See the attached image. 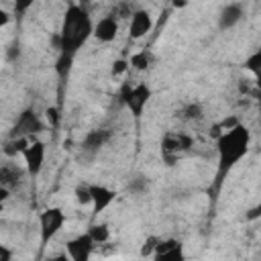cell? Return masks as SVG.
<instances>
[{
	"mask_svg": "<svg viewBox=\"0 0 261 261\" xmlns=\"http://www.w3.org/2000/svg\"><path fill=\"white\" fill-rule=\"evenodd\" d=\"M251 141V130L243 122L220 133L216 139V188H220L224 177L247 157Z\"/></svg>",
	"mask_w": 261,
	"mask_h": 261,
	"instance_id": "6da1fadb",
	"label": "cell"
},
{
	"mask_svg": "<svg viewBox=\"0 0 261 261\" xmlns=\"http://www.w3.org/2000/svg\"><path fill=\"white\" fill-rule=\"evenodd\" d=\"M94 20L90 16V12L82 6V4H67L63 18H61V27L59 33L55 35V45L59 49V53H67V55H75L90 37H94Z\"/></svg>",
	"mask_w": 261,
	"mask_h": 261,
	"instance_id": "7a4b0ae2",
	"label": "cell"
},
{
	"mask_svg": "<svg viewBox=\"0 0 261 261\" xmlns=\"http://www.w3.org/2000/svg\"><path fill=\"white\" fill-rule=\"evenodd\" d=\"M67 216L61 206H47L39 212V239L41 245L47 247L65 226Z\"/></svg>",
	"mask_w": 261,
	"mask_h": 261,
	"instance_id": "3957f363",
	"label": "cell"
},
{
	"mask_svg": "<svg viewBox=\"0 0 261 261\" xmlns=\"http://www.w3.org/2000/svg\"><path fill=\"white\" fill-rule=\"evenodd\" d=\"M192 147H194V139L184 130H167L161 137V155L169 165L181 155H186Z\"/></svg>",
	"mask_w": 261,
	"mask_h": 261,
	"instance_id": "277c9868",
	"label": "cell"
},
{
	"mask_svg": "<svg viewBox=\"0 0 261 261\" xmlns=\"http://www.w3.org/2000/svg\"><path fill=\"white\" fill-rule=\"evenodd\" d=\"M151 96H153L151 86L147 82H139L135 86L124 88V92H122V104L126 106V110L130 112L133 118H141L145 114V108L151 102Z\"/></svg>",
	"mask_w": 261,
	"mask_h": 261,
	"instance_id": "5b68a950",
	"label": "cell"
},
{
	"mask_svg": "<svg viewBox=\"0 0 261 261\" xmlns=\"http://www.w3.org/2000/svg\"><path fill=\"white\" fill-rule=\"evenodd\" d=\"M22 157V165H24V171L31 175V177H37L43 167H45V159H47V145L41 141V139H31V143L24 147V151L20 153Z\"/></svg>",
	"mask_w": 261,
	"mask_h": 261,
	"instance_id": "8992f818",
	"label": "cell"
},
{
	"mask_svg": "<svg viewBox=\"0 0 261 261\" xmlns=\"http://www.w3.org/2000/svg\"><path fill=\"white\" fill-rule=\"evenodd\" d=\"M41 130H43V120L39 118V114L33 108H27L16 116V122L12 126L10 137H29V139H33Z\"/></svg>",
	"mask_w": 261,
	"mask_h": 261,
	"instance_id": "52a82bcc",
	"label": "cell"
},
{
	"mask_svg": "<svg viewBox=\"0 0 261 261\" xmlns=\"http://www.w3.org/2000/svg\"><path fill=\"white\" fill-rule=\"evenodd\" d=\"M94 249H96V243L92 241L88 230L65 243V253L71 261H88L94 255Z\"/></svg>",
	"mask_w": 261,
	"mask_h": 261,
	"instance_id": "ba28073f",
	"label": "cell"
},
{
	"mask_svg": "<svg viewBox=\"0 0 261 261\" xmlns=\"http://www.w3.org/2000/svg\"><path fill=\"white\" fill-rule=\"evenodd\" d=\"M153 29V16L147 8H137L128 16V35L130 39H143Z\"/></svg>",
	"mask_w": 261,
	"mask_h": 261,
	"instance_id": "9c48e42d",
	"label": "cell"
},
{
	"mask_svg": "<svg viewBox=\"0 0 261 261\" xmlns=\"http://www.w3.org/2000/svg\"><path fill=\"white\" fill-rule=\"evenodd\" d=\"M90 192H92V210H94V214H102L116 200V190H112L104 184H90Z\"/></svg>",
	"mask_w": 261,
	"mask_h": 261,
	"instance_id": "30bf717a",
	"label": "cell"
},
{
	"mask_svg": "<svg viewBox=\"0 0 261 261\" xmlns=\"http://www.w3.org/2000/svg\"><path fill=\"white\" fill-rule=\"evenodd\" d=\"M243 16H245V6L241 2H228L218 12L216 24H218L220 31H230V29H234L243 20Z\"/></svg>",
	"mask_w": 261,
	"mask_h": 261,
	"instance_id": "8fae6325",
	"label": "cell"
},
{
	"mask_svg": "<svg viewBox=\"0 0 261 261\" xmlns=\"http://www.w3.org/2000/svg\"><path fill=\"white\" fill-rule=\"evenodd\" d=\"M118 37V18L114 14H106L94 24V39L100 43H112Z\"/></svg>",
	"mask_w": 261,
	"mask_h": 261,
	"instance_id": "7c38bea8",
	"label": "cell"
},
{
	"mask_svg": "<svg viewBox=\"0 0 261 261\" xmlns=\"http://www.w3.org/2000/svg\"><path fill=\"white\" fill-rule=\"evenodd\" d=\"M184 257V245L177 239H159L153 259L161 261V259H181Z\"/></svg>",
	"mask_w": 261,
	"mask_h": 261,
	"instance_id": "4fadbf2b",
	"label": "cell"
},
{
	"mask_svg": "<svg viewBox=\"0 0 261 261\" xmlns=\"http://www.w3.org/2000/svg\"><path fill=\"white\" fill-rule=\"evenodd\" d=\"M243 67H245V71H249V75H251L255 88L261 92V47L255 49V51H251V53L245 57Z\"/></svg>",
	"mask_w": 261,
	"mask_h": 261,
	"instance_id": "5bb4252c",
	"label": "cell"
},
{
	"mask_svg": "<svg viewBox=\"0 0 261 261\" xmlns=\"http://www.w3.org/2000/svg\"><path fill=\"white\" fill-rule=\"evenodd\" d=\"M153 53L149 49H141V51H135L130 57H128V63L133 69L137 71H147L151 65H153Z\"/></svg>",
	"mask_w": 261,
	"mask_h": 261,
	"instance_id": "9a60e30c",
	"label": "cell"
},
{
	"mask_svg": "<svg viewBox=\"0 0 261 261\" xmlns=\"http://www.w3.org/2000/svg\"><path fill=\"white\" fill-rule=\"evenodd\" d=\"M106 141H108V133H106L104 128L90 130V133L84 137V151H98Z\"/></svg>",
	"mask_w": 261,
	"mask_h": 261,
	"instance_id": "2e32d148",
	"label": "cell"
},
{
	"mask_svg": "<svg viewBox=\"0 0 261 261\" xmlns=\"http://www.w3.org/2000/svg\"><path fill=\"white\" fill-rule=\"evenodd\" d=\"M88 234L92 237V241L96 243V247L108 245V241H110V228H108V224H104V222H94V224H90V226H88Z\"/></svg>",
	"mask_w": 261,
	"mask_h": 261,
	"instance_id": "e0dca14e",
	"label": "cell"
},
{
	"mask_svg": "<svg viewBox=\"0 0 261 261\" xmlns=\"http://www.w3.org/2000/svg\"><path fill=\"white\" fill-rule=\"evenodd\" d=\"M35 139V137H33ZM31 143V139L29 137H10L6 143H4V155H8V157H16V155H20L22 151H24V147Z\"/></svg>",
	"mask_w": 261,
	"mask_h": 261,
	"instance_id": "ac0fdd59",
	"label": "cell"
},
{
	"mask_svg": "<svg viewBox=\"0 0 261 261\" xmlns=\"http://www.w3.org/2000/svg\"><path fill=\"white\" fill-rule=\"evenodd\" d=\"M73 196H75V202H77L80 206H92V192H90V186H86V184L75 186Z\"/></svg>",
	"mask_w": 261,
	"mask_h": 261,
	"instance_id": "d6986e66",
	"label": "cell"
},
{
	"mask_svg": "<svg viewBox=\"0 0 261 261\" xmlns=\"http://www.w3.org/2000/svg\"><path fill=\"white\" fill-rule=\"evenodd\" d=\"M71 59H73V55L59 53V59H57V73H59L61 77L67 75V71H69V67H71Z\"/></svg>",
	"mask_w": 261,
	"mask_h": 261,
	"instance_id": "ffe728a7",
	"label": "cell"
},
{
	"mask_svg": "<svg viewBox=\"0 0 261 261\" xmlns=\"http://www.w3.org/2000/svg\"><path fill=\"white\" fill-rule=\"evenodd\" d=\"M157 243H159V237H147V241H145V243H143V247H141V255H143V257H151V259H153V253H155Z\"/></svg>",
	"mask_w": 261,
	"mask_h": 261,
	"instance_id": "44dd1931",
	"label": "cell"
},
{
	"mask_svg": "<svg viewBox=\"0 0 261 261\" xmlns=\"http://www.w3.org/2000/svg\"><path fill=\"white\" fill-rule=\"evenodd\" d=\"M37 0H12V8H14V14H18V16H22V14H27L31 8H33V4H35Z\"/></svg>",
	"mask_w": 261,
	"mask_h": 261,
	"instance_id": "7402d4cb",
	"label": "cell"
},
{
	"mask_svg": "<svg viewBox=\"0 0 261 261\" xmlns=\"http://www.w3.org/2000/svg\"><path fill=\"white\" fill-rule=\"evenodd\" d=\"M128 67H130L128 59H116V61L112 63V67H110V73L116 77V75H122V73H124Z\"/></svg>",
	"mask_w": 261,
	"mask_h": 261,
	"instance_id": "603a6c76",
	"label": "cell"
},
{
	"mask_svg": "<svg viewBox=\"0 0 261 261\" xmlns=\"http://www.w3.org/2000/svg\"><path fill=\"white\" fill-rule=\"evenodd\" d=\"M200 116H202V106L200 104H188L184 108V118L194 120V118H200Z\"/></svg>",
	"mask_w": 261,
	"mask_h": 261,
	"instance_id": "cb8c5ba5",
	"label": "cell"
},
{
	"mask_svg": "<svg viewBox=\"0 0 261 261\" xmlns=\"http://www.w3.org/2000/svg\"><path fill=\"white\" fill-rule=\"evenodd\" d=\"M45 118H47V122L51 124V126H57L59 124V110L55 108V106H49V108H45Z\"/></svg>",
	"mask_w": 261,
	"mask_h": 261,
	"instance_id": "d4e9b609",
	"label": "cell"
},
{
	"mask_svg": "<svg viewBox=\"0 0 261 261\" xmlns=\"http://www.w3.org/2000/svg\"><path fill=\"white\" fill-rule=\"evenodd\" d=\"M0 24H2V27L8 24V14H6V12H2V22H0Z\"/></svg>",
	"mask_w": 261,
	"mask_h": 261,
	"instance_id": "484cf974",
	"label": "cell"
}]
</instances>
